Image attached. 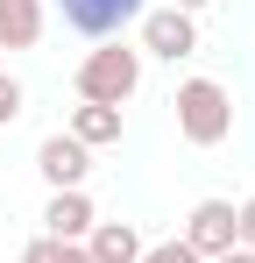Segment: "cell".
Returning a JSON list of instances; mask_svg holds the SVG:
<instances>
[{
  "mask_svg": "<svg viewBox=\"0 0 255 263\" xmlns=\"http://www.w3.org/2000/svg\"><path fill=\"white\" fill-rule=\"evenodd\" d=\"M206 263H255V249H227V256H206Z\"/></svg>",
  "mask_w": 255,
  "mask_h": 263,
  "instance_id": "15",
  "label": "cell"
},
{
  "mask_svg": "<svg viewBox=\"0 0 255 263\" xmlns=\"http://www.w3.org/2000/svg\"><path fill=\"white\" fill-rule=\"evenodd\" d=\"M142 86V50L128 43H99L78 57V71H71V92H78L85 107H128Z\"/></svg>",
  "mask_w": 255,
  "mask_h": 263,
  "instance_id": "1",
  "label": "cell"
},
{
  "mask_svg": "<svg viewBox=\"0 0 255 263\" xmlns=\"http://www.w3.org/2000/svg\"><path fill=\"white\" fill-rule=\"evenodd\" d=\"M234 249H255V192L234 206Z\"/></svg>",
  "mask_w": 255,
  "mask_h": 263,
  "instance_id": "13",
  "label": "cell"
},
{
  "mask_svg": "<svg viewBox=\"0 0 255 263\" xmlns=\"http://www.w3.org/2000/svg\"><path fill=\"white\" fill-rule=\"evenodd\" d=\"M170 107H177V135L192 149H220L234 135V92L220 86V79H184V86L170 92Z\"/></svg>",
  "mask_w": 255,
  "mask_h": 263,
  "instance_id": "2",
  "label": "cell"
},
{
  "mask_svg": "<svg viewBox=\"0 0 255 263\" xmlns=\"http://www.w3.org/2000/svg\"><path fill=\"white\" fill-rule=\"evenodd\" d=\"M92 199H85V185L78 192H50V206H42V235H50V242H85V235H92Z\"/></svg>",
  "mask_w": 255,
  "mask_h": 263,
  "instance_id": "7",
  "label": "cell"
},
{
  "mask_svg": "<svg viewBox=\"0 0 255 263\" xmlns=\"http://www.w3.org/2000/svg\"><path fill=\"white\" fill-rule=\"evenodd\" d=\"M85 249L92 263H142V235H135V220H92Z\"/></svg>",
  "mask_w": 255,
  "mask_h": 263,
  "instance_id": "8",
  "label": "cell"
},
{
  "mask_svg": "<svg viewBox=\"0 0 255 263\" xmlns=\"http://www.w3.org/2000/svg\"><path fill=\"white\" fill-rule=\"evenodd\" d=\"M22 263H64V242H50V235H36V242L22 249Z\"/></svg>",
  "mask_w": 255,
  "mask_h": 263,
  "instance_id": "14",
  "label": "cell"
},
{
  "mask_svg": "<svg viewBox=\"0 0 255 263\" xmlns=\"http://www.w3.org/2000/svg\"><path fill=\"white\" fill-rule=\"evenodd\" d=\"M192 256L206 263V256H227L234 249V199H199L192 214H184V235H177Z\"/></svg>",
  "mask_w": 255,
  "mask_h": 263,
  "instance_id": "5",
  "label": "cell"
},
{
  "mask_svg": "<svg viewBox=\"0 0 255 263\" xmlns=\"http://www.w3.org/2000/svg\"><path fill=\"white\" fill-rule=\"evenodd\" d=\"M71 142H85V149H107V142H121V107H71Z\"/></svg>",
  "mask_w": 255,
  "mask_h": 263,
  "instance_id": "10",
  "label": "cell"
},
{
  "mask_svg": "<svg viewBox=\"0 0 255 263\" xmlns=\"http://www.w3.org/2000/svg\"><path fill=\"white\" fill-rule=\"evenodd\" d=\"M163 7H177V14H199V7H206V0H163Z\"/></svg>",
  "mask_w": 255,
  "mask_h": 263,
  "instance_id": "16",
  "label": "cell"
},
{
  "mask_svg": "<svg viewBox=\"0 0 255 263\" xmlns=\"http://www.w3.org/2000/svg\"><path fill=\"white\" fill-rule=\"evenodd\" d=\"M192 50H199V14H177V7H149V14H142V57L177 64V57H192Z\"/></svg>",
  "mask_w": 255,
  "mask_h": 263,
  "instance_id": "4",
  "label": "cell"
},
{
  "mask_svg": "<svg viewBox=\"0 0 255 263\" xmlns=\"http://www.w3.org/2000/svg\"><path fill=\"white\" fill-rule=\"evenodd\" d=\"M22 107H29L22 79H7V71H0V128H14V121H22Z\"/></svg>",
  "mask_w": 255,
  "mask_h": 263,
  "instance_id": "11",
  "label": "cell"
},
{
  "mask_svg": "<svg viewBox=\"0 0 255 263\" xmlns=\"http://www.w3.org/2000/svg\"><path fill=\"white\" fill-rule=\"evenodd\" d=\"M36 171H42V185H50V192H78L85 171H92V149H85V142H71V135L57 128V135H42V142H36Z\"/></svg>",
  "mask_w": 255,
  "mask_h": 263,
  "instance_id": "6",
  "label": "cell"
},
{
  "mask_svg": "<svg viewBox=\"0 0 255 263\" xmlns=\"http://www.w3.org/2000/svg\"><path fill=\"white\" fill-rule=\"evenodd\" d=\"M42 43V0H0V50H36Z\"/></svg>",
  "mask_w": 255,
  "mask_h": 263,
  "instance_id": "9",
  "label": "cell"
},
{
  "mask_svg": "<svg viewBox=\"0 0 255 263\" xmlns=\"http://www.w3.org/2000/svg\"><path fill=\"white\" fill-rule=\"evenodd\" d=\"M142 263H199V256H192V249L170 235V242H142Z\"/></svg>",
  "mask_w": 255,
  "mask_h": 263,
  "instance_id": "12",
  "label": "cell"
},
{
  "mask_svg": "<svg viewBox=\"0 0 255 263\" xmlns=\"http://www.w3.org/2000/svg\"><path fill=\"white\" fill-rule=\"evenodd\" d=\"M57 14H64V29H78L92 43H114L128 22L149 14V0H57Z\"/></svg>",
  "mask_w": 255,
  "mask_h": 263,
  "instance_id": "3",
  "label": "cell"
}]
</instances>
